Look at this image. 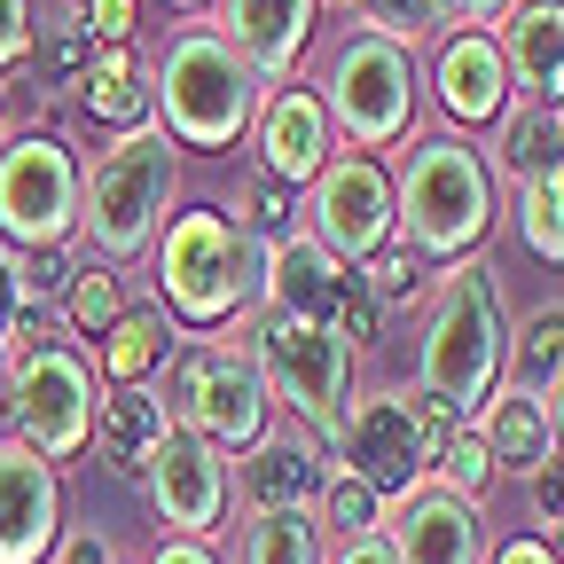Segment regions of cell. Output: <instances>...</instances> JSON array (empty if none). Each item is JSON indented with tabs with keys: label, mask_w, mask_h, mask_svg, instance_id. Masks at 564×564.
<instances>
[{
	"label": "cell",
	"mask_w": 564,
	"mask_h": 564,
	"mask_svg": "<svg viewBox=\"0 0 564 564\" xmlns=\"http://www.w3.org/2000/svg\"><path fill=\"white\" fill-rule=\"evenodd\" d=\"M392 220H400V243L415 259H470L486 236H494V165L470 150L463 133H423L400 181H392Z\"/></svg>",
	"instance_id": "cell-1"
},
{
	"label": "cell",
	"mask_w": 564,
	"mask_h": 564,
	"mask_svg": "<svg viewBox=\"0 0 564 564\" xmlns=\"http://www.w3.org/2000/svg\"><path fill=\"white\" fill-rule=\"evenodd\" d=\"M9 352H17V384H9V440L17 447H32L40 463H79L87 447H95V361L70 337H55L47 322H40V306H24V322H17V337H9Z\"/></svg>",
	"instance_id": "cell-2"
},
{
	"label": "cell",
	"mask_w": 564,
	"mask_h": 564,
	"mask_svg": "<svg viewBox=\"0 0 564 564\" xmlns=\"http://www.w3.org/2000/svg\"><path fill=\"white\" fill-rule=\"evenodd\" d=\"M502 345H510V322H502V291L478 259H455L440 274V299H432V322H423V345H415V377L432 400H447L455 415H478L502 384Z\"/></svg>",
	"instance_id": "cell-3"
},
{
	"label": "cell",
	"mask_w": 564,
	"mask_h": 564,
	"mask_svg": "<svg viewBox=\"0 0 564 564\" xmlns=\"http://www.w3.org/2000/svg\"><path fill=\"white\" fill-rule=\"evenodd\" d=\"M173 173H181V141L158 118L118 133L110 150L79 173V228H87L102 267H118V259L158 243V220L173 204Z\"/></svg>",
	"instance_id": "cell-4"
},
{
	"label": "cell",
	"mask_w": 564,
	"mask_h": 564,
	"mask_svg": "<svg viewBox=\"0 0 564 564\" xmlns=\"http://www.w3.org/2000/svg\"><path fill=\"white\" fill-rule=\"evenodd\" d=\"M259 267H267V243L243 236V220H228L220 204H196L158 243V291L188 329H220L243 306H259Z\"/></svg>",
	"instance_id": "cell-5"
},
{
	"label": "cell",
	"mask_w": 564,
	"mask_h": 564,
	"mask_svg": "<svg viewBox=\"0 0 564 564\" xmlns=\"http://www.w3.org/2000/svg\"><path fill=\"white\" fill-rule=\"evenodd\" d=\"M243 352H251V369H259L267 400L291 408L322 455H337V432H345V384H352V345L329 337L322 322H299V314L259 306Z\"/></svg>",
	"instance_id": "cell-6"
},
{
	"label": "cell",
	"mask_w": 564,
	"mask_h": 564,
	"mask_svg": "<svg viewBox=\"0 0 564 564\" xmlns=\"http://www.w3.org/2000/svg\"><path fill=\"white\" fill-rule=\"evenodd\" d=\"M158 95H165V133L181 141V150H228V141L259 118V79L243 70V55L212 24H188L165 47Z\"/></svg>",
	"instance_id": "cell-7"
},
{
	"label": "cell",
	"mask_w": 564,
	"mask_h": 564,
	"mask_svg": "<svg viewBox=\"0 0 564 564\" xmlns=\"http://www.w3.org/2000/svg\"><path fill=\"white\" fill-rule=\"evenodd\" d=\"M322 118L352 133V150H400L415 126V47L384 32H345L322 70Z\"/></svg>",
	"instance_id": "cell-8"
},
{
	"label": "cell",
	"mask_w": 564,
	"mask_h": 564,
	"mask_svg": "<svg viewBox=\"0 0 564 564\" xmlns=\"http://www.w3.org/2000/svg\"><path fill=\"white\" fill-rule=\"evenodd\" d=\"M165 423L173 432H196L212 455H251L267 440V384L251 369V352L236 345H188L165 369Z\"/></svg>",
	"instance_id": "cell-9"
},
{
	"label": "cell",
	"mask_w": 564,
	"mask_h": 564,
	"mask_svg": "<svg viewBox=\"0 0 564 564\" xmlns=\"http://www.w3.org/2000/svg\"><path fill=\"white\" fill-rule=\"evenodd\" d=\"M79 236V158L63 133H17L0 150V243L9 251H63Z\"/></svg>",
	"instance_id": "cell-10"
},
{
	"label": "cell",
	"mask_w": 564,
	"mask_h": 564,
	"mask_svg": "<svg viewBox=\"0 0 564 564\" xmlns=\"http://www.w3.org/2000/svg\"><path fill=\"white\" fill-rule=\"evenodd\" d=\"M259 306L299 314V322H322V329L345 337V345H369V337H377V314H384V306L361 291V274H352L337 251H322L314 236H282V243H267Z\"/></svg>",
	"instance_id": "cell-11"
},
{
	"label": "cell",
	"mask_w": 564,
	"mask_h": 564,
	"mask_svg": "<svg viewBox=\"0 0 564 564\" xmlns=\"http://www.w3.org/2000/svg\"><path fill=\"white\" fill-rule=\"evenodd\" d=\"M337 470H352L377 502H400L432 478V455H423L415 432V408L408 392H361L345 408V432H337Z\"/></svg>",
	"instance_id": "cell-12"
},
{
	"label": "cell",
	"mask_w": 564,
	"mask_h": 564,
	"mask_svg": "<svg viewBox=\"0 0 564 564\" xmlns=\"http://www.w3.org/2000/svg\"><path fill=\"white\" fill-rule=\"evenodd\" d=\"M314 243L337 251L345 267H361L369 251L400 243V220H392V173L377 158H337L314 173Z\"/></svg>",
	"instance_id": "cell-13"
},
{
	"label": "cell",
	"mask_w": 564,
	"mask_h": 564,
	"mask_svg": "<svg viewBox=\"0 0 564 564\" xmlns=\"http://www.w3.org/2000/svg\"><path fill=\"white\" fill-rule=\"evenodd\" d=\"M141 478H150V502L173 533L188 541H212L228 518V455H212L196 432H165L158 455L141 463Z\"/></svg>",
	"instance_id": "cell-14"
},
{
	"label": "cell",
	"mask_w": 564,
	"mask_h": 564,
	"mask_svg": "<svg viewBox=\"0 0 564 564\" xmlns=\"http://www.w3.org/2000/svg\"><path fill=\"white\" fill-rule=\"evenodd\" d=\"M63 549V478L32 447L0 440V564H47Z\"/></svg>",
	"instance_id": "cell-15"
},
{
	"label": "cell",
	"mask_w": 564,
	"mask_h": 564,
	"mask_svg": "<svg viewBox=\"0 0 564 564\" xmlns=\"http://www.w3.org/2000/svg\"><path fill=\"white\" fill-rule=\"evenodd\" d=\"M384 541L400 549V564H478L486 556V518H478V502L447 494L440 478H423L415 494L392 502Z\"/></svg>",
	"instance_id": "cell-16"
},
{
	"label": "cell",
	"mask_w": 564,
	"mask_h": 564,
	"mask_svg": "<svg viewBox=\"0 0 564 564\" xmlns=\"http://www.w3.org/2000/svg\"><path fill=\"white\" fill-rule=\"evenodd\" d=\"M432 95L455 126H502L510 110V63L494 32H440L432 47Z\"/></svg>",
	"instance_id": "cell-17"
},
{
	"label": "cell",
	"mask_w": 564,
	"mask_h": 564,
	"mask_svg": "<svg viewBox=\"0 0 564 564\" xmlns=\"http://www.w3.org/2000/svg\"><path fill=\"white\" fill-rule=\"evenodd\" d=\"M494 47L510 63V95L564 110V0H510Z\"/></svg>",
	"instance_id": "cell-18"
},
{
	"label": "cell",
	"mask_w": 564,
	"mask_h": 564,
	"mask_svg": "<svg viewBox=\"0 0 564 564\" xmlns=\"http://www.w3.org/2000/svg\"><path fill=\"white\" fill-rule=\"evenodd\" d=\"M314 0H220V40L243 55L251 79H291L299 55L314 47Z\"/></svg>",
	"instance_id": "cell-19"
},
{
	"label": "cell",
	"mask_w": 564,
	"mask_h": 564,
	"mask_svg": "<svg viewBox=\"0 0 564 564\" xmlns=\"http://www.w3.org/2000/svg\"><path fill=\"white\" fill-rule=\"evenodd\" d=\"M259 158H267V181L282 188H299L329 165V118L314 87H274L259 102Z\"/></svg>",
	"instance_id": "cell-20"
},
{
	"label": "cell",
	"mask_w": 564,
	"mask_h": 564,
	"mask_svg": "<svg viewBox=\"0 0 564 564\" xmlns=\"http://www.w3.org/2000/svg\"><path fill=\"white\" fill-rule=\"evenodd\" d=\"M322 478H329L322 447L306 432H282V440H259L243 455V478L236 486H243V502L259 518V510H314L322 502Z\"/></svg>",
	"instance_id": "cell-21"
},
{
	"label": "cell",
	"mask_w": 564,
	"mask_h": 564,
	"mask_svg": "<svg viewBox=\"0 0 564 564\" xmlns=\"http://www.w3.org/2000/svg\"><path fill=\"white\" fill-rule=\"evenodd\" d=\"M478 423V440H486V463H494V478H533L541 463H556V432H549V408L533 400V392H518V384H494V400L470 415Z\"/></svg>",
	"instance_id": "cell-22"
},
{
	"label": "cell",
	"mask_w": 564,
	"mask_h": 564,
	"mask_svg": "<svg viewBox=\"0 0 564 564\" xmlns=\"http://www.w3.org/2000/svg\"><path fill=\"white\" fill-rule=\"evenodd\" d=\"M165 432H173V423H165V400L150 384H110L95 400V440H102V463L118 478H141V463L158 455Z\"/></svg>",
	"instance_id": "cell-23"
},
{
	"label": "cell",
	"mask_w": 564,
	"mask_h": 564,
	"mask_svg": "<svg viewBox=\"0 0 564 564\" xmlns=\"http://www.w3.org/2000/svg\"><path fill=\"white\" fill-rule=\"evenodd\" d=\"M79 102H87V118H95V126H110V133L150 126V87H141V63H133V47H95V55H87Z\"/></svg>",
	"instance_id": "cell-24"
},
{
	"label": "cell",
	"mask_w": 564,
	"mask_h": 564,
	"mask_svg": "<svg viewBox=\"0 0 564 564\" xmlns=\"http://www.w3.org/2000/svg\"><path fill=\"white\" fill-rule=\"evenodd\" d=\"M95 352H102V377H110V384H150V377L165 369V352H173V322H165L158 306H126V314L95 337Z\"/></svg>",
	"instance_id": "cell-25"
},
{
	"label": "cell",
	"mask_w": 564,
	"mask_h": 564,
	"mask_svg": "<svg viewBox=\"0 0 564 564\" xmlns=\"http://www.w3.org/2000/svg\"><path fill=\"white\" fill-rule=\"evenodd\" d=\"M564 377V306H533L518 329H510V345H502V384H518V392H549Z\"/></svg>",
	"instance_id": "cell-26"
},
{
	"label": "cell",
	"mask_w": 564,
	"mask_h": 564,
	"mask_svg": "<svg viewBox=\"0 0 564 564\" xmlns=\"http://www.w3.org/2000/svg\"><path fill=\"white\" fill-rule=\"evenodd\" d=\"M322 518L314 510H259L243 525V564H322Z\"/></svg>",
	"instance_id": "cell-27"
},
{
	"label": "cell",
	"mask_w": 564,
	"mask_h": 564,
	"mask_svg": "<svg viewBox=\"0 0 564 564\" xmlns=\"http://www.w3.org/2000/svg\"><path fill=\"white\" fill-rule=\"evenodd\" d=\"M549 165H564V150H556V118H549L541 102L502 110V173L525 188V181H541Z\"/></svg>",
	"instance_id": "cell-28"
},
{
	"label": "cell",
	"mask_w": 564,
	"mask_h": 564,
	"mask_svg": "<svg viewBox=\"0 0 564 564\" xmlns=\"http://www.w3.org/2000/svg\"><path fill=\"white\" fill-rule=\"evenodd\" d=\"M518 236H525L533 259L564 267V165H549L541 181L518 188Z\"/></svg>",
	"instance_id": "cell-29"
},
{
	"label": "cell",
	"mask_w": 564,
	"mask_h": 564,
	"mask_svg": "<svg viewBox=\"0 0 564 564\" xmlns=\"http://www.w3.org/2000/svg\"><path fill=\"white\" fill-rule=\"evenodd\" d=\"M314 518L337 533V541H361V533H384V502L352 478V470H329L322 478V502H314Z\"/></svg>",
	"instance_id": "cell-30"
},
{
	"label": "cell",
	"mask_w": 564,
	"mask_h": 564,
	"mask_svg": "<svg viewBox=\"0 0 564 564\" xmlns=\"http://www.w3.org/2000/svg\"><path fill=\"white\" fill-rule=\"evenodd\" d=\"M63 314H70V329L79 337H102L118 314H126V291H118V274L95 259V267H79L70 274V291H63Z\"/></svg>",
	"instance_id": "cell-31"
},
{
	"label": "cell",
	"mask_w": 564,
	"mask_h": 564,
	"mask_svg": "<svg viewBox=\"0 0 564 564\" xmlns=\"http://www.w3.org/2000/svg\"><path fill=\"white\" fill-rule=\"evenodd\" d=\"M87 32H79V17H63L47 40H40V55H32V87L40 95H70V87H79L87 79Z\"/></svg>",
	"instance_id": "cell-32"
},
{
	"label": "cell",
	"mask_w": 564,
	"mask_h": 564,
	"mask_svg": "<svg viewBox=\"0 0 564 564\" xmlns=\"http://www.w3.org/2000/svg\"><path fill=\"white\" fill-rule=\"evenodd\" d=\"M440 486L463 494V502H478V494L494 486V463H486L478 423H455V440H447V455H440Z\"/></svg>",
	"instance_id": "cell-33"
},
{
	"label": "cell",
	"mask_w": 564,
	"mask_h": 564,
	"mask_svg": "<svg viewBox=\"0 0 564 564\" xmlns=\"http://www.w3.org/2000/svg\"><path fill=\"white\" fill-rule=\"evenodd\" d=\"M361 291L377 299V306H400V299H415V282H423V267H415V251L408 243H384V251H369L361 267Z\"/></svg>",
	"instance_id": "cell-34"
},
{
	"label": "cell",
	"mask_w": 564,
	"mask_h": 564,
	"mask_svg": "<svg viewBox=\"0 0 564 564\" xmlns=\"http://www.w3.org/2000/svg\"><path fill=\"white\" fill-rule=\"evenodd\" d=\"M243 236H259V243H282V236H291V188H282V181H251L243 188Z\"/></svg>",
	"instance_id": "cell-35"
},
{
	"label": "cell",
	"mask_w": 564,
	"mask_h": 564,
	"mask_svg": "<svg viewBox=\"0 0 564 564\" xmlns=\"http://www.w3.org/2000/svg\"><path fill=\"white\" fill-rule=\"evenodd\" d=\"M79 32H87V47H126L133 40V0H79Z\"/></svg>",
	"instance_id": "cell-36"
},
{
	"label": "cell",
	"mask_w": 564,
	"mask_h": 564,
	"mask_svg": "<svg viewBox=\"0 0 564 564\" xmlns=\"http://www.w3.org/2000/svg\"><path fill=\"white\" fill-rule=\"evenodd\" d=\"M70 291V251H32L24 259V306H47Z\"/></svg>",
	"instance_id": "cell-37"
},
{
	"label": "cell",
	"mask_w": 564,
	"mask_h": 564,
	"mask_svg": "<svg viewBox=\"0 0 564 564\" xmlns=\"http://www.w3.org/2000/svg\"><path fill=\"white\" fill-rule=\"evenodd\" d=\"M510 0H432V24L447 32H486V24H502Z\"/></svg>",
	"instance_id": "cell-38"
},
{
	"label": "cell",
	"mask_w": 564,
	"mask_h": 564,
	"mask_svg": "<svg viewBox=\"0 0 564 564\" xmlns=\"http://www.w3.org/2000/svg\"><path fill=\"white\" fill-rule=\"evenodd\" d=\"M533 525H549V533H564V455L533 470Z\"/></svg>",
	"instance_id": "cell-39"
},
{
	"label": "cell",
	"mask_w": 564,
	"mask_h": 564,
	"mask_svg": "<svg viewBox=\"0 0 564 564\" xmlns=\"http://www.w3.org/2000/svg\"><path fill=\"white\" fill-rule=\"evenodd\" d=\"M17 322H24V259L0 243V345L17 337Z\"/></svg>",
	"instance_id": "cell-40"
},
{
	"label": "cell",
	"mask_w": 564,
	"mask_h": 564,
	"mask_svg": "<svg viewBox=\"0 0 564 564\" xmlns=\"http://www.w3.org/2000/svg\"><path fill=\"white\" fill-rule=\"evenodd\" d=\"M32 55V0H0V70Z\"/></svg>",
	"instance_id": "cell-41"
},
{
	"label": "cell",
	"mask_w": 564,
	"mask_h": 564,
	"mask_svg": "<svg viewBox=\"0 0 564 564\" xmlns=\"http://www.w3.org/2000/svg\"><path fill=\"white\" fill-rule=\"evenodd\" d=\"M322 564H400V549H392L384 533H361V541H337Z\"/></svg>",
	"instance_id": "cell-42"
},
{
	"label": "cell",
	"mask_w": 564,
	"mask_h": 564,
	"mask_svg": "<svg viewBox=\"0 0 564 564\" xmlns=\"http://www.w3.org/2000/svg\"><path fill=\"white\" fill-rule=\"evenodd\" d=\"M494 564H564L541 533H518V541H502V549H494Z\"/></svg>",
	"instance_id": "cell-43"
},
{
	"label": "cell",
	"mask_w": 564,
	"mask_h": 564,
	"mask_svg": "<svg viewBox=\"0 0 564 564\" xmlns=\"http://www.w3.org/2000/svg\"><path fill=\"white\" fill-rule=\"evenodd\" d=\"M150 564H220V556H212V541L173 533V541H158V556H150Z\"/></svg>",
	"instance_id": "cell-44"
},
{
	"label": "cell",
	"mask_w": 564,
	"mask_h": 564,
	"mask_svg": "<svg viewBox=\"0 0 564 564\" xmlns=\"http://www.w3.org/2000/svg\"><path fill=\"white\" fill-rule=\"evenodd\" d=\"M63 564H110V549H102L95 533H79V541H70V549H63Z\"/></svg>",
	"instance_id": "cell-45"
},
{
	"label": "cell",
	"mask_w": 564,
	"mask_h": 564,
	"mask_svg": "<svg viewBox=\"0 0 564 564\" xmlns=\"http://www.w3.org/2000/svg\"><path fill=\"white\" fill-rule=\"evenodd\" d=\"M541 408H549V432H556V455H564V377L541 392Z\"/></svg>",
	"instance_id": "cell-46"
},
{
	"label": "cell",
	"mask_w": 564,
	"mask_h": 564,
	"mask_svg": "<svg viewBox=\"0 0 564 564\" xmlns=\"http://www.w3.org/2000/svg\"><path fill=\"white\" fill-rule=\"evenodd\" d=\"M9 384H17V352L0 345V440H9Z\"/></svg>",
	"instance_id": "cell-47"
},
{
	"label": "cell",
	"mask_w": 564,
	"mask_h": 564,
	"mask_svg": "<svg viewBox=\"0 0 564 564\" xmlns=\"http://www.w3.org/2000/svg\"><path fill=\"white\" fill-rule=\"evenodd\" d=\"M549 118H556V150H564V110H549Z\"/></svg>",
	"instance_id": "cell-48"
},
{
	"label": "cell",
	"mask_w": 564,
	"mask_h": 564,
	"mask_svg": "<svg viewBox=\"0 0 564 564\" xmlns=\"http://www.w3.org/2000/svg\"><path fill=\"white\" fill-rule=\"evenodd\" d=\"M314 9H322V0H314ZM329 9H361V0H329Z\"/></svg>",
	"instance_id": "cell-49"
},
{
	"label": "cell",
	"mask_w": 564,
	"mask_h": 564,
	"mask_svg": "<svg viewBox=\"0 0 564 564\" xmlns=\"http://www.w3.org/2000/svg\"><path fill=\"white\" fill-rule=\"evenodd\" d=\"M165 9H204V0H165Z\"/></svg>",
	"instance_id": "cell-50"
}]
</instances>
